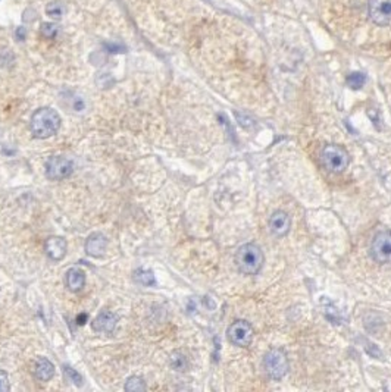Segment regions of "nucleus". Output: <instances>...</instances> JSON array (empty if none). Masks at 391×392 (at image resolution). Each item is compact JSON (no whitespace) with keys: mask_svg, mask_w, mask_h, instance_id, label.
Listing matches in <instances>:
<instances>
[{"mask_svg":"<svg viewBox=\"0 0 391 392\" xmlns=\"http://www.w3.org/2000/svg\"><path fill=\"white\" fill-rule=\"evenodd\" d=\"M64 371H65V374L69 377V380H72L77 386H81V383H83V376H81L75 369H72V367H69V366H64Z\"/></svg>","mask_w":391,"mask_h":392,"instance_id":"nucleus-21","label":"nucleus"},{"mask_svg":"<svg viewBox=\"0 0 391 392\" xmlns=\"http://www.w3.org/2000/svg\"><path fill=\"white\" fill-rule=\"evenodd\" d=\"M369 17L378 25L391 24V0H370Z\"/></svg>","mask_w":391,"mask_h":392,"instance_id":"nucleus-8","label":"nucleus"},{"mask_svg":"<svg viewBox=\"0 0 391 392\" xmlns=\"http://www.w3.org/2000/svg\"><path fill=\"white\" fill-rule=\"evenodd\" d=\"M263 262H265V256H263L262 248L253 243H247L241 246L236 254V265L239 270L247 276L258 275L262 270Z\"/></svg>","mask_w":391,"mask_h":392,"instance_id":"nucleus-2","label":"nucleus"},{"mask_svg":"<svg viewBox=\"0 0 391 392\" xmlns=\"http://www.w3.org/2000/svg\"><path fill=\"white\" fill-rule=\"evenodd\" d=\"M171 367L176 371H185L188 367V360L181 351H175L171 355Z\"/></svg>","mask_w":391,"mask_h":392,"instance_id":"nucleus-17","label":"nucleus"},{"mask_svg":"<svg viewBox=\"0 0 391 392\" xmlns=\"http://www.w3.org/2000/svg\"><path fill=\"white\" fill-rule=\"evenodd\" d=\"M66 287L71 292H78L86 285V272L80 268H71L65 276Z\"/></svg>","mask_w":391,"mask_h":392,"instance_id":"nucleus-13","label":"nucleus"},{"mask_svg":"<svg viewBox=\"0 0 391 392\" xmlns=\"http://www.w3.org/2000/svg\"><path fill=\"white\" fill-rule=\"evenodd\" d=\"M263 369L269 379L281 380L288 373L290 364L287 354L281 348H272L263 355Z\"/></svg>","mask_w":391,"mask_h":392,"instance_id":"nucleus-4","label":"nucleus"},{"mask_svg":"<svg viewBox=\"0 0 391 392\" xmlns=\"http://www.w3.org/2000/svg\"><path fill=\"white\" fill-rule=\"evenodd\" d=\"M146 389H147L146 382L140 376H130L125 382V391L128 392H143Z\"/></svg>","mask_w":391,"mask_h":392,"instance_id":"nucleus-16","label":"nucleus"},{"mask_svg":"<svg viewBox=\"0 0 391 392\" xmlns=\"http://www.w3.org/2000/svg\"><path fill=\"white\" fill-rule=\"evenodd\" d=\"M44 251L53 262H61L68 253V243L64 237H49L44 243Z\"/></svg>","mask_w":391,"mask_h":392,"instance_id":"nucleus-10","label":"nucleus"},{"mask_svg":"<svg viewBox=\"0 0 391 392\" xmlns=\"http://www.w3.org/2000/svg\"><path fill=\"white\" fill-rule=\"evenodd\" d=\"M370 256L379 265L391 262V231L381 229L373 235L370 243Z\"/></svg>","mask_w":391,"mask_h":392,"instance_id":"nucleus-5","label":"nucleus"},{"mask_svg":"<svg viewBox=\"0 0 391 392\" xmlns=\"http://www.w3.org/2000/svg\"><path fill=\"white\" fill-rule=\"evenodd\" d=\"M268 227L269 231L274 237L277 238H282L290 232L291 228V218L287 212L284 210H277L271 215L269 221H268Z\"/></svg>","mask_w":391,"mask_h":392,"instance_id":"nucleus-9","label":"nucleus"},{"mask_svg":"<svg viewBox=\"0 0 391 392\" xmlns=\"http://www.w3.org/2000/svg\"><path fill=\"white\" fill-rule=\"evenodd\" d=\"M31 132L39 140H46L58 134L61 128V116L52 107H40L31 116Z\"/></svg>","mask_w":391,"mask_h":392,"instance_id":"nucleus-1","label":"nucleus"},{"mask_svg":"<svg viewBox=\"0 0 391 392\" xmlns=\"http://www.w3.org/2000/svg\"><path fill=\"white\" fill-rule=\"evenodd\" d=\"M34 376L40 382H49L55 376V366H53V363L49 358H46V357H40L36 361Z\"/></svg>","mask_w":391,"mask_h":392,"instance_id":"nucleus-14","label":"nucleus"},{"mask_svg":"<svg viewBox=\"0 0 391 392\" xmlns=\"http://www.w3.org/2000/svg\"><path fill=\"white\" fill-rule=\"evenodd\" d=\"M230 342L236 347H247L253 338V328L246 320H236L230 325L227 330Z\"/></svg>","mask_w":391,"mask_h":392,"instance_id":"nucleus-7","label":"nucleus"},{"mask_svg":"<svg viewBox=\"0 0 391 392\" xmlns=\"http://www.w3.org/2000/svg\"><path fill=\"white\" fill-rule=\"evenodd\" d=\"M40 33H42V36L46 37V39H55V37L59 34V28H58V25L53 24V22H46V24H42V27H40Z\"/></svg>","mask_w":391,"mask_h":392,"instance_id":"nucleus-20","label":"nucleus"},{"mask_svg":"<svg viewBox=\"0 0 391 392\" xmlns=\"http://www.w3.org/2000/svg\"><path fill=\"white\" fill-rule=\"evenodd\" d=\"M347 85L353 90H359L365 85L366 83V75L363 72H353L347 77Z\"/></svg>","mask_w":391,"mask_h":392,"instance_id":"nucleus-19","label":"nucleus"},{"mask_svg":"<svg viewBox=\"0 0 391 392\" xmlns=\"http://www.w3.org/2000/svg\"><path fill=\"white\" fill-rule=\"evenodd\" d=\"M366 351L372 355V357H375V358H378L379 355H381V352L375 348V345L373 344H368V347H366Z\"/></svg>","mask_w":391,"mask_h":392,"instance_id":"nucleus-23","label":"nucleus"},{"mask_svg":"<svg viewBox=\"0 0 391 392\" xmlns=\"http://www.w3.org/2000/svg\"><path fill=\"white\" fill-rule=\"evenodd\" d=\"M46 12L50 18L53 20H61L65 14V6L62 2H59V0H56V2H50L47 3L46 6Z\"/></svg>","mask_w":391,"mask_h":392,"instance_id":"nucleus-18","label":"nucleus"},{"mask_svg":"<svg viewBox=\"0 0 391 392\" xmlns=\"http://www.w3.org/2000/svg\"><path fill=\"white\" fill-rule=\"evenodd\" d=\"M9 389H11L9 376L5 370L0 369V392H8Z\"/></svg>","mask_w":391,"mask_h":392,"instance_id":"nucleus-22","label":"nucleus"},{"mask_svg":"<svg viewBox=\"0 0 391 392\" xmlns=\"http://www.w3.org/2000/svg\"><path fill=\"white\" fill-rule=\"evenodd\" d=\"M132 279L135 284L138 285H143V287H153L156 284V278H154V273L149 269H137L134 270L132 273Z\"/></svg>","mask_w":391,"mask_h":392,"instance_id":"nucleus-15","label":"nucleus"},{"mask_svg":"<svg viewBox=\"0 0 391 392\" xmlns=\"http://www.w3.org/2000/svg\"><path fill=\"white\" fill-rule=\"evenodd\" d=\"M116 316L112 313V311H109V310H103V311H100L97 316H96V319L93 320V323H91V328H93V330L94 332H103V333H110V332H113V329H115V326H116Z\"/></svg>","mask_w":391,"mask_h":392,"instance_id":"nucleus-12","label":"nucleus"},{"mask_svg":"<svg viewBox=\"0 0 391 392\" xmlns=\"http://www.w3.org/2000/svg\"><path fill=\"white\" fill-rule=\"evenodd\" d=\"M321 162L324 165V167L328 172L332 173H341L344 172L348 165H350V156L347 153V150H344L340 145L335 144H329L325 145L321 151Z\"/></svg>","mask_w":391,"mask_h":392,"instance_id":"nucleus-3","label":"nucleus"},{"mask_svg":"<svg viewBox=\"0 0 391 392\" xmlns=\"http://www.w3.org/2000/svg\"><path fill=\"white\" fill-rule=\"evenodd\" d=\"M74 172V163L64 156H50L46 162V176L50 181H62L71 176Z\"/></svg>","mask_w":391,"mask_h":392,"instance_id":"nucleus-6","label":"nucleus"},{"mask_svg":"<svg viewBox=\"0 0 391 392\" xmlns=\"http://www.w3.org/2000/svg\"><path fill=\"white\" fill-rule=\"evenodd\" d=\"M84 248L90 257H102L108 248V238L102 232H93L86 240Z\"/></svg>","mask_w":391,"mask_h":392,"instance_id":"nucleus-11","label":"nucleus"},{"mask_svg":"<svg viewBox=\"0 0 391 392\" xmlns=\"http://www.w3.org/2000/svg\"><path fill=\"white\" fill-rule=\"evenodd\" d=\"M87 317H88V316H87L86 313H83V314H78V317H77V323H78V325H84V323H86V320H87Z\"/></svg>","mask_w":391,"mask_h":392,"instance_id":"nucleus-24","label":"nucleus"}]
</instances>
